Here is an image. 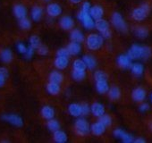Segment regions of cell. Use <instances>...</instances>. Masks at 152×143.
<instances>
[{
    "label": "cell",
    "mask_w": 152,
    "mask_h": 143,
    "mask_svg": "<svg viewBox=\"0 0 152 143\" xmlns=\"http://www.w3.org/2000/svg\"><path fill=\"white\" fill-rule=\"evenodd\" d=\"M127 55L132 60H147L151 56V48L139 44H133L128 50Z\"/></svg>",
    "instance_id": "6da1fadb"
},
{
    "label": "cell",
    "mask_w": 152,
    "mask_h": 143,
    "mask_svg": "<svg viewBox=\"0 0 152 143\" xmlns=\"http://www.w3.org/2000/svg\"><path fill=\"white\" fill-rule=\"evenodd\" d=\"M86 46L91 51H98L99 50L103 45L105 39L100 33H91L85 39Z\"/></svg>",
    "instance_id": "7a4b0ae2"
},
{
    "label": "cell",
    "mask_w": 152,
    "mask_h": 143,
    "mask_svg": "<svg viewBox=\"0 0 152 143\" xmlns=\"http://www.w3.org/2000/svg\"><path fill=\"white\" fill-rule=\"evenodd\" d=\"M74 130L79 136H86L91 132V125L85 118L78 117L74 122Z\"/></svg>",
    "instance_id": "3957f363"
},
{
    "label": "cell",
    "mask_w": 152,
    "mask_h": 143,
    "mask_svg": "<svg viewBox=\"0 0 152 143\" xmlns=\"http://www.w3.org/2000/svg\"><path fill=\"white\" fill-rule=\"evenodd\" d=\"M149 12H150V7L148 4L145 3L132 10V17L136 22H141L148 17Z\"/></svg>",
    "instance_id": "277c9868"
},
{
    "label": "cell",
    "mask_w": 152,
    "mask_h": 143,
    "mask_svg": "<svg viewBox=\"0 0 152 143\" xmlns=\"http://www.w3.org/2000/svg\"><path fill=\"white\" fill-rule=\"evenodd\" d=\"M111 23L120 32L124 33V32H127V31H128V25H127L125 20L124 19L123 15L118 12H115L112 15Z\"/></svg>",
    "instance_id": "5b68a950"
},
{
    "label": "cell",
    "mask_w": 152,
    "mask_h": 143,
    "mask_svg": "<svg viewBox=\"0 0 152 143\" xmlns=\"http://www.w3.org/2000/svg\"><path fill=\"white\" fill-rule=\"evenodd\" d=\"M2 121L11 124L12 126L21 128L23 126V119L21 115L14 113H9V114H3L0 116Z\"/></svg>",
    "instance_id": "8992f818"
},
{
    "label": "cell",
    "mask_w": 152,
    "mask_h": 143,
    "mask_svg": "<svg viewBox=\"0 0 152 143\" xmlns=\"http://www.w3.org/2000/svg\"><path fill=\"white\" fill-rule=\"evenodd\" d=\"M78 20L82 23L83 26L86 30H92L95 28V20L92 18V16L90 15L89 12H84L83 10H80L77 14Z\"/></svg>",
    "instance_id": "52a82bcc"
},
{
    "label": "cell",
    "mask_w": 152,
    "mask_h": 143,
    "mask_svg": "<svg viewBox=\"0 0 152 143\" xmlns=\"http://www.w3.org/2000/svg\"><path fill=\"white\" fill-rule=\"evenodd\" d=\"M95 28L103 36L104 39H109L111 37L109 23L107 20H105L103 18L99 19V20H97L95 22Z\"/></svg>",
    "instance_id": "ba28073f"
},
{
    "label": "cell",
    "mask_w": 152,
    "mask_h": 143,
    "mask_svg": "<svg viewBox=\"0 0 152 143\" xmlns=\"http://www.w3.org/2000/svg\"><path fill=\"white\" fill-rule=\"evenodd\" d=\"M62 12V7L57 3H49L46 7V13L51 18H56L60 16Z\"/></svg>",
    "instance_id": "9c48e42d"
},
{
    "label": "cell",
    "mask_w": 152,
    "mask_h": 143,
    "mask_svg": "<svg viewBox=\"0 0 152 143\" xmlns=\"http://www.w3.org/2000/svg\"><path fill=\"white\" fill-rule=\"evenodd\" d=\"M113 135H114V137H115L116 139H121L124 143H132V142H134L133 136L132 134L124 131L122 129H119V128L118 129H115L114 131H113Z\"/></svg>",
    "instance_id": "30bf717a"
},
{
    "label": "cell",
    "mask_w": 152,
    "mask_h": 143,
    "mask_svg": "<svg viewBox=\"0 0 152 143\" xmlns=\"http://www.w3.org/2000/svg\"><path fill=\"white\" fill-rule=\"evenodd\" d=\"M13 14L15 17L18 20L27 17L28 15V9L23 4H15L13 7Z\"/></svg>",
    "instance_id": "8fae6325"
},
{
    "label": "cell",
    "mask_w": 152,
    "mask_h": 143,
    "mask_svg": "<svg viewBox=\"0 0 152 143\" xmlns=\"http://www.w3.org/2000/svg\"><path fill=\"white\" fill-rule=\"evenodd\" d=\"M59 26L64 31H71L74 27V20L69 15L62 16L59 20Z\"/></svg>",
    "instance_id": "7c38bea8"
},
{
    "label": "cell",
    "mask_w": 152,
    "mask_h": 143,
    "mask_svg": "<svg viewBox=\"0 0 152 143\" xmlns=\"http://www.w3.org/2000/svg\"><path fill=\"white\" fill-rule=\"evenodd\" d=\"M43 15H44V9L41 7L34 6L31 7V12H30V16H31V21L35 23H39L43 18Z\"/></svg>",
    "instance_id": "4fadbf2b"
},
{
    "label": "cell",
    "mask_w": 152,
    "mask_h": 143,
    "mask_svg": "<svg viewBox=\"0 0 152 143\" xmlns=\"http://www.w3.org/2000/svg\"><path fill=\"white\" fill-rule=\"evenodd\" d=\"M132 60L130 58V56L127 54H122V55H119L116 57V63L122 69L131 68V66L132 64Z\"/></svg>",
    "instance_id": "5bb4252c"
},
{
    "label": "cell",
    "mask_w": 152,
    "mask_h": 143,
    "mask_svg": "<svg viewBox=\"0 0 152 143\" xmlns=\"http://www.w3.org/2000/svg\"><path fill=\"white\" fill-rule=\"evenodd\" d=\"M146 96H147V92L141 87L135 88L132 92V98L135 102H139V103L143 102L146 98Z\"/></svg>",
    "instance_id": "9a60e30c"
},
{
    "label": "cell",
    "mask_w": 152,
    "mask_h": 143,
    "mask_svg": "<svg viewBox=\"0 0 152 143\" xmlns=\"http://www.w3.org/2000/svg\"><path fill=\"white\" fill-rule=\"evenodd\" d=\"M55 115H56V112H55L54 107L49 106V105L43 106L41 107V109H40V115H41V117L43 119L47 120V121L55 118Z\"/></svg>",
    "instance_id": "2e32d148"
},
{
    "label": "cell",
    "mask_w": 152,
    "mask_h": 143,
    "mask_svg": "<svg viewBox=\"0 0 152 143\" xmlns=\"http://www.w3.org/2000/svg\"><path fill=\"white\" fill-rule=\"evenodd\" d=\"M107 126L100 121H98L91 125V132L95 136H101L105 133Z\"/></svg>",
    "instance_id": "e0dca14e"
},
{
    "label": "cell",
    "mask_w": 152,
    "mask_h": 143,
    "mask_svg": "<svg viewBox=\"0 0 152 143\" xmlns=\"http://www.w3.org/2000/svg\"><path fill=\"white\" fill-rule=\"evenodd\" d=\"M69 58L67 56H59L56 55V57L54 60V65L57 70H64L69 65Z\"/></svg>",
    "instance_id": "ac0fdd59"
},
{
    "label": "cell",
    "mask_w": 152,
    "mask_h": 143,
    "mask_svg": "<svg viewBox=\"0 0 152 143\" xmlns=\"http://www.w3.org/2000/svg\"><path fill=\"white\" fill-rule=\"evenodd\" d=\"M106 112L105 107L103 104L99 103V102H94L91 106V113L95 116V117H100L102 116Z\"/></svg>",
    "instance_id": "d6986e66"
},
{
    "label": "cell",
    "mask_w": 152,
    "mask_h": 143,
    "mask_svg": "<svg viewBox=\"0 0 152 143\" xmlns=\"http://www.w3.org/2000/svg\"><path fill=\"white\" fill-rule=\"evenodd\" d=\"M14 59V53L10 48H4L0 51V61L4 63H10Z\"/></svg>",
    "instance_id": "ffe728a7"
},
{
    "label": "cell",
    "mask_w": 152,
    "mask_h": 143,
    "mask_svg": "<svg viewBox=\"0 0 152 143\" xmlns=\"http://www.w3.org/2000/svg\"><path fill=\"white\" fill-rule=\"evenodd\" d=\"M95 88L96 90L99 94H106L108 92L110 87L107 82V80H99L95 81Z\"/></svg>",
    "instance_id": "44dd1931"
},
{
    "label": "cell",
    "mask_w": 152,
    "mask_h": 143,
    "mask_svg": "<svg viewBox=\"0 0 152 143\" xmlns=\"http://www.w3.org/2000/svg\"><path fill=\"white\" fill-rule=\"evenodd\" d=\"M90 15L92 16V18L95 21L99 20V19L103 18V16H104V8L99 5L92 6L90 10Z\"/></svg>",
    "instance_id": "7402d4cb"
},
{
    "label": "cell",
    "mask_w": 152,
    "mask_h": 143,
    "mask_svg": "<svg viewBox=\"0 0 152 143\" xmlns=\"http://www.w3.org/2000/svg\"><path fill=\"white\" fill-rule=\"evenodd\" d=\"M67 50L70 55H77L82 52V45L79 42L72 41L67 45Z\"/></svg>",
    "instance_id": "603a6c76"
},
{
    "label": "cell",
    "mask_w": 152,
    "mask_h": 143,
    "mask_svg": "<svg viewBox=\"0 0 152 143\" xmlns=\"http://www.w3.org/2000/svg\"><path fill=\"white\" fill-rule=\"evenodd\" d=\"M83 60L84 61V63L87 66V69H89V70H94L98 64L96 57L92 55H90V54L84 55L83 56Z\"/></svg>",
    "instance_id": "cb8c5ba5"
},
{
    "label": "cell",
    "mask_w": 152,
    "mask_h": 143,
    "mask_svg": "<svg viewBox=\"0 0 152 143\" xmlns=\"http://www.w3.org/2000/svg\"><path fill=\"white\" fill-rule=\"evenodd\" d=\"M46 90L47 92L51 95V96H56L60 93L61 91V87L59 83H56V82H49L47 86H46Z\"/></svg>",
    "instance_id": "d4e9b609"
},
{
    "label": "cell",
    "mask_w": 152,
    "mask_h": 143,
    "mask_svg": "<svg viewBox=\"0 0 152 143\" xmlns=\"http://www.w3.org/2000/svg\"><path fill=\"white\" fill-rule=\"evenodd\" d=\"M69 114L73 117H80L82 115V106L77 103H72L68 107Z\"/></svg>",
    "instance_id": "484cf974"
},
{
    "label": "cell",
    "mask_w": 152,
    "mask_h": 143,
    "mask_svg": "<svg viewBox=\"0 0 152 143\" xmlns=\"http://www.w3.org/2000/svg\"><path fill=\"white\" fill-rule=\"evenodd\" d=\"M70 39H71L72 41L79 42V43H82V42H83L85 40L84 34L82 32V31H80L78 29L72 30V31L70 33Z\"/></svg>",
    "instance_id": "4316f807"
},
{
    "label": "cell",
    "mask_w": 152,
    "mask_h": 143,
    "mask_svg": "<svg viewBox=\"0 0 152 143\" xmlns=\"http://www.w3.org/2000/svg\"><path fill=\"white\" fill-rule=\"evenodd\" d=\"M48 80H49V82L61 84L64 82V75L62 73H60V70L52 71V72H50V74L48 75Z\"/></svg>",
    "instance_id": "83f0119b"
},
{
    "label": "cell",
    "mask_w": 152,
    "mask_h": 143,
    "mask_svg": "<svg viewBox=\"0 0 152 143\" xmlns=\"http://www.w3.org/2000/svg\"><path fill=\"white\" fill-rule=\"evenodd\" d=\"M130 69L132 71V74L134 76H136V77L142 76V74L144 73V66L140 63H132Z\"/></svg>",
    "instance_id": "f1b7e54d"
},
{
    "label": "cell",
    "mask_w": 152,
    "mask_h": 143,
    "mask_svg": "<svg viewBox=\"0 0 152 143\" xmlns=\"http://www.w3.org/2000/svg\"><path fill=\"white\" fill-rule=\"evenodd\" d=\"M53 139H54V141L56 142V143H64L67 141V134L64 131H61L60 129L56 131L55 132H53Z\"/></svg>",
    "instance_id": "f546056e"
},
{
    "label": "cell",
    "mask_w": 152,
    "mask_h": 143,
    "mask_svg": "<svg viewBox=\"0 0 152 143\" xmlns=\"http://www.w3.org/2000/svg\"><path fill=\"white\" fill-rule=\"evenodd\" d=\"M107 94H108V98L110 99H112V100H117L121 97V90H120V89L118 87L113 86V87H111L109 89Z\"/></svg>",
    "instance_id": "4dcf8cb0"
},
{
    "label": "cell",
    "mask_w": 152,
    "mask_h": 143,
    "mask_svg": "<svg viewBox=\"0 0 152 143\" xmlns=\"http://www.w3.org/2000/svg\"><path fill=\"white\" fill-rule=\"evenodd\" d=\"M86 77V71H78L72 70V78L75 82H82Z\"/></svg>",
    "instance_id": "1f68e13d"
},
{
    "label": "cell",
    "mask_w": 152,
    "mask_h": 143,
    "mask_svg": "<svg viewBox=\"0 0 152 143\" xmlns=\"http://www.w3.org/2000/svg\"><path fill=\"white\" fill-rule=\"evenodd\" d=\"M47 128L49 131L51 132H55L56 131L60 129V123L57 120H56L55 118L48 120L47 122Z\"/></svg>",
    "instance_id": "d6a6232c"
},
{
    "label": "cell",
    "mask_w": 152,
    "mask_h": 143,
    "mask_svg": "<svg viewBox=\"0 0 152 143\" xmlns=\"http://www.w3.org/2000/svg\"><path fill=\"white\" fill-rule=\"evenodd\" d=\"M18 24H19V27H20L21 30H23V31H29V30H31V28L32 26L31 19H29L27 17L23 18L21 20H19Z\"/></svg>",
    "instance_id": "836d02e7"
},
{
    "label": "cell",
    "mask_w": 152,
    "mask_h": 143,
    "mask_svg": "<svg viewBox=\"0 0 152 143\" xmlns=\"http://www.w3.org/2000/svg\"><path fill=\"white\" fill-rule=\"evenodd\" d=\"M87 66L84 61L82 59H75L72 62V70H78V71H86Z\"/></svg>",
    "instance_id": "e575fe53"
},
{
    "label": "cell",
    "mask_w": 152,
    "mask_h": 143,
    "mask_svg": "<svg viewBox=\"0 0 152 143\" xmlns=\"http://www.w3.org/2000/svg\"><path fill=\"white\" fill-rule=\"evenodd\" d=\"M134 33H135L136 37H138L139 39H146L148 35V31L147 28L140 26V27L135 28Z\"/></svg>",
    "instance_id": "d590c367"
},
{
    "label": "cell",
    "mask_w": 152,
    "mask_h": 143,
    "mask_svg": "<svg viewBox=\"0 0 152 143\" xmlns=\"http://www.w3.org/2000/svg\"><path fill=\"white\" fill-rule=\"evenodd\" d=\"M41 45V39L38 35H31L29 38V46L37 49Z\"/></svg>",
    "instance_id": "8d00e7d4"
},
{
    "label": "cell",
    "mask_w": 152,
    "mask_h": 143,
    "mask_svg": "<svg viewBox=\"0 0 152 143\" xmlns=\"http://www.w3.org/2000/svg\"><path fill=\"white\" fill-rule=\"evenodd\" d=\"M15 48H16V50H17V52H18L19 54H21V55H23L26 53V51H27L28 46H27L25 43H23V42H22V41H19V42L16 43Z\"/></svg>",
    "instance_id": "74e56055"
},
{
    "label": "cell",
    "mask_w": 152,
    "mask_h": 143,
    "mask_svg": "<svg viewBox=\"0 0 152 143\" xmlns=\"http://www.w3.org/2000/svg\"><path fill=\"white\" fill-rule=\"evenodd\" d=\"M94 80L99 81V80H107V75L104 71L98 70L94 73Z\"/></svg>",
    "instance_id": "f35d334b"
},
{
    "label": "cell",
    "mask_w": 152,
    "mask_h": 143,
    "mask_svg": "<svg viewBox=\"0 0 152 143\" xmlns=\"http://www.w3.org/2000/svg\"><path fill=\"white\" fill-rule=\"evenodd\" d=\"M36 50H37L38 54H39V55H41V56H46V55H48V53H49L48 47L46 45H43V44H41Z\"/></svg>",
    "instance_id": "ab89813d"
},
{
    "label": "cell",
    "mask_w": 152,
    "mask_h": 143,
    "mask_svg": "<svg viewBox=\"0 0 152 143\" xmlns=\"http://www.w3.org/2000/svg\"><path fill=\"white\" fill-rule=\"evenodd\" d=\"M99 121H100L102 123H104L107 127V126H110V125L112 124V118H111L110 115H107V114H104L102 116H100V117H99Z\"/></svg>",
    "instance_id": "60d3db41"
},
{
    "label": "cell",
    "mask_w": 152,
    "mask_h": 143,
    "mask_svg": "<svg viewBox=\"0 0 152 143\" xmlns=\"http://www.w3.org/2000/svg\"><path fill=\"white\" fill-rule=\"evenodd\" d=\"M35 48H33V47H31V46H28V48H27V51H26V53L23 55V56H24V58L26 59V60H31L33 56H34V54H35Z\"/></svg>",
    "instance_id": "b9f144b4"
},
{
    "label": "cell",
    "mask_w": 152,
    "mask_h": 143,
    "mask_svg": "<svg viewBox=\"0 0 152 143\" xmlns=\"http://www.w3.org/2000/svg\"><path fill=\"white\" fill-rule=\"evenodd\" d=\"M81 106H82V115L83 116L88 115L91 113V107L86 103H83Z\"/></svg>",
    "instance_id": "7bdbcfd3"
},
{
    "label": "cell",
    "mask_w": 152,
    "mask_h": 143,
    "mask_svg": "<svg viewBox=\"0 0 152 143\" xmlns=\"http://www.w3.org/2000/svg\"><path fill=\"white\" fill-rule=\"evenodd\" d=\"M56 55H59V56H67L69 57L70 54L67 50L66 47H62V48H59L57 51H56Z\"/></svg>",
    "instance_id": "ee69618b"
},
{
    "label": "cell",
    "mask_w": 152,
    "mask_h": 143,
    "mask_svg": "<svg viewBox=\"0 0 152 143\" xmlns=\"http://www.w3.org/2000/svg\"><path fill=\"white\" fill-rule=\"evenodd\" d=\"M149 105L146 102H141V104L140 105L139 107V110L141 112V113H145V112H148L149 110Z\"/></svg>",
    "instance_id": "f6af8a7d"
},
{
    "label": "cell",
    "mask_w": 152,
    "mask_h": 143,
    "mask_svg": "<svg viewBox=\"0 0 152 143\" xmlns=\"http://www.w3.org/2000/svg\"><path fill=\"white\" fill-rule=\"evenodd\" d=\"M91 7H92V6L91 5L90 2L85 1V2L83 3L82 7H81V10H83V11H84V12H89V13H90V10H91Z\"/></svg>",
    "instance_id": "bcb514c9"
},
{
    "label": "cell",
    "mask_w": 152,
    "mask_h": 143,
    "mask_svg": "<svg viewBox=\"0 0 152 143\" xmlns=\"http://www.w3.org/2000/svg\"><path fill=\"white\" fill-rule=\"evenodd\" d=\"M0 74H3V75H5L6 77L8 78V76H9V71H8V69H7V67H5V66H0Z\"/></svg>",
    "instance_id": "7dc6e473"
},
{
    "label": "cell",
    "mask_w": 152,
    "mask_h": 143,
    "mask_svg": "<svg viewBox=\"0 0 152 143\" xmlns=\"http://www.w3.org/2000/svg\"><path fill=\"white\" fill-rule=\"evenodd\" d=\"M7 77L0 74V88H3L5 86V84L7 82Z\"/></svg>",
    "instance_id": "c3c4849f"
},
{
    "label": "cell",
    "mask_w": 152,
    "mask_h": 143,
    "mask_svg": "<svg viewBox=\"0 0 152 143\" xmlns=\"http://www.w3.org/2000/svg\"><path fill=\"white\" fill-rule=\"evenodd\" d=\"M134 142L135 143H145L146 142V139H143L142 137H139V138H137V139H134Z\"/></svg>",
    "instance_id": "681fc988"
},
{
    "label": "cell",
    "mask_w": 152,
    "mask_h": 143,
    "mask_svg": "<svg viewBox=\"0 0 152 143\" xmlns=\"http://www.w3.org/2000/svg\"><path fill=\"white\" fill-rule=\"evenodd\" d=\"M69 1L72 4H73V5H77V4H80L83 1V0H69Z\"/></svg>",
    "instance_id": "f907efd6"
},
{
    "label": "cell",
    "mask_w": 152,
    "mask_h": 143,
    "mask_svg": "<svg viewBox=\"0 0 152 143\" xmlns=\"http://www.w3.org/2000/svg\"><path fill=\"white\" fill-rule=\"evenodd\" d=\"M149 128H150V130H151V131H152V123H150V124H149Z\"/></svg>",
    "instance_id": "816d5d0a"
},
{
    "label": "cell",
    "mask_w": 152,
    "mask_h": 143,
    "mask_svg": "<svg viewBox=\"0 0 152 143\" xmlns=\"http://www.w3.org/2000/svg\"><path fill=\"white\" fill-rule=\"evenodd\" d=\"M42 1H44V2H50L51 0H42Z\"/></svg>",
    "instance_id": "f5cc1de1"
},
{
    "label": "cell",
    "mask_w": 152,
    "mask_h": 143,
    "mask_svg": "<svg viewBox=\"0 0 152 143\" xmlns=\"http://www.w3.org/2000/svg\"><path fill=\"white\" fill-rule=\"evenodd\" d=\"M2 142H9V140H7V139H4V140H2Z\"/></svg>",
    "instance_id": "db71d44e"
},
{
    "label": "cell",
    "mask_w": 152,
    "mask_h": 143,
    "mask_svg": "<svg viewBox=\"0 0 152 143\" xmlns=\"http://www.w3.org/2000/svg\"><path fill=\"white\" fill-rule=\"evenodd\" d=\"M150 101H151V103H152V93L150 94Z\"/></svg>",
    "instance_id": "11a10c76"
}]
</instances>
